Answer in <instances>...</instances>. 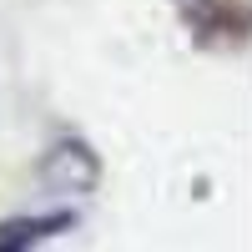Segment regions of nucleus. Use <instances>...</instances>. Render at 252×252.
I'll return each instance as SVG.
<instances>
[{
	"mask_svg": "<svg viewBox=\"0 0 252 252\" xmlns=\"http://www.w3.org/2000/svg\"><path fill=\"white\" fill-rule=\"evenodd\" d=\"M101 182V161L91 146L81 141H61L46 152V161H40V187H46L51 197H71V192H91V187Z\"/></svg>",
	"mask_w": 252,
	"mask_h": 252,
	"instance_id": "1",
	"label": "nucleus"
},
{
	"mask_svg": "<svg viewBox=\"0 0 252 252\" xmlns=\"http://www.w3.org/2000/svg\"><path fill=\"white\" fill-rule=\"evenodd\" d=\"M61 227H71V212H56V217H15L0 227V252H15V247H31L40 237L61 232Z\"/></svg>",
	"mask_w": 252,
	"mask_h": 252,
	"instance_id": "2",
	"label": "nucleus"
}]
</instances>
